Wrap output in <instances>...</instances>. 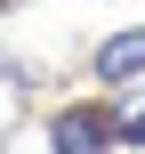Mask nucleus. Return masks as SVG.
<instances>
[{
    "label": "nucleus",
    "mask_w": 145,
    "mask_h": 154,
    "mask_svg": "<svg viewBox=\"0 0 145 154\" xmlns=\"http://www.w3.org/2000/svg\"><path fill=\"white\" fill-rule=\"evenodd\" d=\"M40 146H48V154H121V146H113V106H97V97L57 106V114L40 122Z\"/></svg>",
    "instance_id": "nucleus-1"
},
{
    "label": "nucleus",
    "mask_w": 145,
    "mask_h": 154,
    "mask_svg": "<svg viewBox=\"0 0 145 154\" xmlns=\"http://www.w3.org/2000/svg\"><path fill=\"white\" fill-rule=\"evenodd\" d=\"M113 146L121 154H145V81L137 89H113Z\"/></svg>",
    "instance_id": "nucleus-3"
},
{
    "label": "nucleus",
    "mask_w": 145,
    "mask_h": 154,
    "mask_svg": "<svg viewBox=\"0 0 145 154\" xmlns=\"http://www.w3.org/2000/svg\"><path fill=\"white\" fill-rule=\"evenodd\" d=\"M65 8H73V0H65ZM81 8H89V0H81Z\"/></svg>",
    "instance_id": "nucleus-4"
},
{
    "label": "nucleus",
    "mask_w": 145,
    "mask_h": 154,
    "mask_svg": "<svg viewBox=\"0 0 145 154\" xmlns=\"http://www.w3.org/2000/svg\"><path fill=\"white\" fill-rule=\"evenodd\" d=\"M89 81L97 89H137L145 81V24H121L89 49Z\"/></svg>",
    "instance_id": "nucleus-2"
}]
</instances>
